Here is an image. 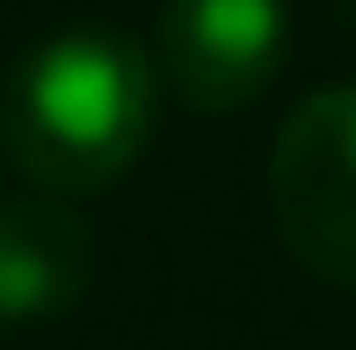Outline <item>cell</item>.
<instances>
[{
  "label": "cell",
  "instance_id": "6da1fadb",
  "mask_svg": "<svg viewBox=\"0 0 356 350\" xmlns=\"http://www.w3.org/2000/svg\"><path fill=\"white\" fill-rule=\"evenodd\" d=\"M160 124V66L124 29H58L0 81V146L51 197L124 183Z\"/></svg>",
  "mask_w": 356,
  "mask_h": 350
},
{
  "label": "cell",
  "instance_id": "7a4b0ae2",
  "mask_svg": "<svg viewBox=\"0 0 356 350\" xmlns=\"http://www.w3.org/2000/svg\"><path fill=\"white\" fill-rule=\"evenodd\" d=\"M269 219L291 263L356 284V81L313 88L269 146Z\"/></svg>",
  "mask_w": 356,
  "mask_h": 350
},
{
  "label": "cell",
  "instance_id": "3957f363",
  "mask_svg": "<svg viewBox=\"0 0 356 350\" xmlns=\"http://www.w3.org/2000/svg\"><path fill=\"white\" fill-rule=\"evenodd\" d=\"M291 8L284 0H168L153 66L197 117L248 109L284 73Z\"/></svg>",
  "mask_w": 356,
  "mask_h": 350
},
{
  "label": "cell",
  "instance_id": "277c9868",
  "mask_svg": "<svg viewBox=\"0 0 356 350\" xmlns=\"http://www.w3.org/2000/svg\"><path fill=\"white\" fill-rule=\"evenodd\" d=\"M95 284V227L73 197H8L0 204V321H58Z\"/></svg>",
  "mask_w": 356,
  "mask_h": 350
}]
</instances>
